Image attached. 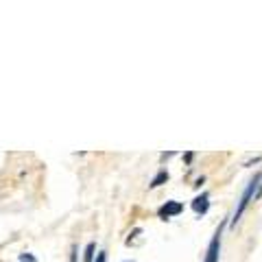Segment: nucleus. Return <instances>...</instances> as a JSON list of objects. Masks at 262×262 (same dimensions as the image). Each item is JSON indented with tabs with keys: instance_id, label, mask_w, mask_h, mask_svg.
Masks as SVG:
<instances>
[{
	"instance_id": "nucleus-1",
	"label": "nucleus",
	"mask_w": 262,
	"mask_h": 262,
	"mask_svg": "<svg viewBox=\"0 0 262 262\" xmlns=\"http://www.w3.org/2000/svg\"><path fill=\"white\" fill-rule=\"evenodd\" d=\"M262 181V173H256L254 175V179L249 181V186H247V190L243 193V199H240V203H238V208H236V212H234V219H231V223H238V219L243 216L245 212V208L249 205V201H251V196H256V193H258V184Z\"/></svg>"
},
{
	"instance_id": "nucleus-2",
	"label": "nucleus",
	"mask_w": 262,
	"mask_h": 262,
	"mask_svg": "<svg viewBox=\"0 0 262 262\" xmlns=\"http://www.w3.org/2000/svg\"><path fill=\"white\" fill-rule=\"evenodd\" d=\"M181 212H184V205H181L179 201H166L162 208L158 210L160 219H173V216H177Z\"/></svg>"
},
{
	"instance_id": "nucleus-3",
	"label": "nucleus",
	"mask_w": 262,
	"mask_h": 262,
	"mask_svg": "<svg viewBox=\"0 0 262 262\" xmlns=\"http://www.w3.org/2000/svg\"><path fill=\"white\" fill-rule=\"evenodd\" d=\"M219 251H221V228L214 234L212 243H210L208 251H205V260L203 262H219Z\"/></svg>"
},
{
	"instance_id": "nucleus-4",
	"label": "nucleus",
	"mask_w": 262,
	"mask_h": 262,
	"mask_svg": "<svg viewBox=\"0 0 262 262\" xmlns=\"http://www.w3.org/2000/svg\"><path fill=\"white\" fill-rule=\"evenodd\" d=\"M210 196L208 195H199V196H195V201H193V210L196 214H205L208 212V208H210Z\"/></svg>"
},
{
	"instance_id": "nucleus-5",
	"label": "nucleus",
	"mask_w": 262,
	"mask_h": 262,
	"mask_svg": "<svg viewBox=\"0 0 262 262\" xmlns=\"http://www.w3.org/2000/svg\"><path fill=\"white\" fill-rule=\"evenodd\" d=\"M166 179H168V173H166V170H160V173L155 175V179L151 181V188H158V186H162Z\"/></svg>"
},
{
	"instance_id": "nucleus-6",
	"label": "nucleus",
	"mask_w": 262,
	"mask_h": 262,
	"mask_svg": "<svg viewBox=\"0 0 262 262\" xmlns=\"http://www.w3.org/2000/svg\"><path fill=\"white\" fill-rule=\"evenodd\" d=\"M94 249H97V247H94V243H90L88 247H85V256H83V262H92V260H94Z\"/></svg>"
},
{
	"instance_id": "nucleus-7",
	"label": "nucleus",
	"mask_w": 262,
	"mask_h": 262,
	"mask_svg": "<svg viewBox=\"0 0 262 262\" xmlns=\"http://www.w3.org/2000/svg\"><path fill=\"white\" fill-rule=\"evenodd\" d=\"M20 262H35L33 256H29V254H22L20 256Z\"/></svg>"
},
{
	"instance_id": "nucleus-8",
	"label": "nucleus",
	"mask_w": 262,
	"mask_h": 262,
	"mask_svg": "<svg viewBox=\"0 0 262 262\" xmlns=\"http://www.w3.org/2000/svg\"><path fill=\"white\" fill-rule=\"evenodd\" d=\"M105 260H107V256H105V251H100L98 258H97V262H105Z\"/></svg>"
},
{
	"instance_id": "nucleus-9",
	"label": "nucleus",
	"mask_w": 262,
	"mask_h": 262,
	"mask_svg": "<svg viewBox=\"0 0 262 262\" xmlns=\"http://www.w3.org/2000/svg\"><path fill=\"white\" fill-rule=\"evenodd\" d=\"M256 196H258V199L262 196V181H260V186H258V193H256Z\"/></svg>"
}]
</instances>
